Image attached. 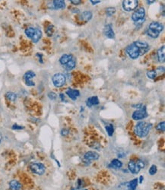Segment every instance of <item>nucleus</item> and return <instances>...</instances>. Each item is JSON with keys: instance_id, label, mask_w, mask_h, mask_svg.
I'll list each match as a JSON object with an SVG mask.
<instances>
[{"instance_id": "nucleus-1", "label": "nucleus", "mask_w": 165, "mask_h": 190, "mask_svg": "<svg viewBox=\"0 0 165 190\" xmlns=\"http://www.w3.org/2000/svg\"><path fill=\"white\" fill-rule=\"evenodd\" d=\"M150 47L148 43L145 41L138 40L129 45L126 48V52L132 60L138 59L139 56H143L149 50Z\"/></svg>"}, {"instance_id": "nucleus-2", "label": "nucleus", "mask_w": 165, "mask_h": 190, "mask_svg": "<svg viewBox=\"0 0 165 190\" xmlns=\"http://www.w3.org/2000/svg\"><path fill=\"white\" fill-rule=\"evenodd\" d=\"M152 126L153 125L150 122H145L143 121L139 122L136 124L134 128V133L138 137L145 138L148 135V133L152 128Z\"/></svg>"}, {"instance_id": "nucleus-3", "label": "nucleus", "mask_w": 165, "mask_h": 190, "mask_svg": "<svg viewBox=\"0 0 165 190\" xmlns=\"http://www.w3.org/2000/svg\"><path fill=\"white\" fill-rule=\"evenodd\" d=\"M65 81H66V78H65V75H63V73H56L52 77L53 84L56 88L63 87L65 84Z\"/></svg>"}, {"instance_id": "nucleus-4", "label": "nucleus", "mask_w": 165, "mask_h": 190, "mask_svg": "<svg viewBox=\"0 0 165 190\" xmlns=\"http://www.w3.org/2000/svg\"><path fill=\"white\" fill-rule=\"evenodd\" d=\"M148 116L147 110H146V106H144L141 109L136 110L133 113H132V117L134 120H142V119H145Z\"/></svg>"}, {"instance_id": "nucleus-5", "label": "nucleus", "mask_w": 165, "mask_h": 190, "mask_svg": "<svg viewBox=\"0 0 165 190\" xmlns=\"http://www.w3.org/2000/svg\"><path fill=\"white\" fill-rule=\"evenodd\" d=\"M30 169L33 173L40 175V176L44 174L45 171H46V167L41 163H32L30 165Z\"/></svg>"}, {"instance_id": "nucleus-6", "label": "nucleus", "mask_w": 165, "mask_h": 190, "mask_svg": "<svg viewBox=\"0 0 165 190\" xmlns=\"http://www.w3.org/2000/svg\"><path fill=\"white\" fill-rule=\"evenodd\" d=\"M138 1L137 0H125L123 2V8L126 11H133L138 7Z\"/></svg>"}, {"instance_id": "nucleus-7", "label": "nucleus", "mask_w": 165, "mask_h": 190, "mask_svg": "<svg viewBox=\"0 0 165 190\" xmlns=\"http://www.w3.org/2000/svg\"><path fill=\"white\" fill-rule=\"evenodd\" d=\"M145 9L143 7H140L133 12V14L132 15V20L134 22H136L138 21L145 18Z\"/></svg>"}, {"instance_id": "nucleus-8", "label": "nucleus", "mask_w": 165, "mask_h": 190, "mask_svg": "<svg viewBox=\"0 0 165 190\" xmlns=\"http://www.w3.org/2000/svg\"><path fill=\"white\" fill-rule=\"evenodd\" d=\"M148 29L160 35V33H161V32H162V31L164 30V26L161 23L158 22V21H152V22L149 24Z\"/></svg>"}, {"instance_id": "nucleus-9", "label": "nucleus", "mask_w": 165, "mask_h": 190, "mask_svg": "<svg viewBox=\"0 0 165 190\" xmlns=\"http://www.w3.org/2000/svg\"><path fill=\"white\" fill-rule=\"evenodd\" d=\"M104 33L109 39H114L115 38V33H114V29L112 27L111 24L105 25L104 28Z\"/></svg>"}, {"instance_id": "nucleus-10", "label": "nucleus", "mask_w": 165, "mask_h": 190, "mask_svg": "<svg viewBox=\"0 0 165 190\" xmlns=\"http://www.w3.org/2000/svg\"><path fill=\"white\" fill-rule=\"evenodd\" d=\"M99 155L95 151H88L84 155L85 161H97L99 159Z\"/></svg>"}, {"instance_id": "nucleus-11", "label": "nucleus", "mask_w": 165, "mask_h": 190, "mask_svg": "<svg viewBox=\"0 0 165 190\" xmlns=\"http://www.w3.org/2000/svg\"><path fill=\"white\" fill-rule=\"evenodd\" d=\"M128 169L130 170V172L133 173V174H137L139 173L140 171V167H138V165L137 164L136 161H130L128 164Z\"/></svg>"}, {"instance_id": "nucleus-12", "label": "nucleus", "mask_w": 165, "mask_h": 190, "mask_svg": "<svg viewBox=\"0 0 165 190\" xmlns=\"http://www.w3.org/2000/svg\"><path fill=\"white\" fill-rule=\"evenodd\" d=\"M65 93L72 100H76L77 98L80 96V91H78V90H76V89H67Z\"/></svg>"}, {"instance_id": "nucleus-13", "label": "nucleus", "mask_w": 165, "mask_h": 190, "mask_svg": "<svg viewBox=\"0 0 165 190\" xmlns=\"http://www.w3.org/2000/svg\"><path fill=\"white\" fill-rule=\"evenodd\" d=\"M86 104L88 107H92V106H96L99 104V100L98 97L97 96H93L89 98H88L87 101H86Z\"/></svg>"}, {"instance_id": "nucleus-14", "label": "nucleus", "mask_w": 165, "mask_h": 190, "mask_svg": "<svg viewBox=\"0 0 165 190\" xmlns=\"http://www.w3.org/2000/svg\"><path fill=\"white\" fill-rule=\"evenodd\" d=\"M9 189L10 190H21V184L16 179H12L9 182Z\"/></svg>"}, {"instance_id": "nucleus-15", "label": "nucleus", "mask_w": 165, "mask_h": 190, "mask_svg": "<svg viewBox=\"0 0 165 190\" xmlns=\"http://www.w3.org/2000/svg\"><path fill=\"white\" fill-rule=\"evenodd\" d=\"M158 59L160 62H164L165 60V46L163 45L158 50Z\"/></svg>"}, {"instance_id": "nucleus-16", "label": "nucleus", "mask_w": 165, "mask_h": 190, "mask_svg": "<svg viewBox=\"0 0 165 190\" xmlns=\"http://www.w3.org/2000/svg\"><path fill=\"white\" fill-rule=\"evenodd\" d=\"M73 59V56L71 55V54H64L60 57L59 59V62L60 64L63 65V66H65V65L68 63V62Z\"/></svg>"}, {"instance_id": "nucleus-17", "label": "nucleus", "mask_w": 165, "mask_h": 190, "mask_svg": "<svg viewBox=\"0 0 165 190\" xmlns=\"http://www.w3.org/2000/svg\"><path fill=\"white\" fill-rule=\"evenodd\" d=\"M53 5L56 9H63L65 8V2L63 0H54Z\"/></svg>"}, {"instance_id": "nucleus-18", "label": "nucleus", "mask_w": 165, "mask_h": 190, "mask_svg": "<svg viewBox=\"0 0 165 190\" xmlns=\"http://www.w3.org/2000/svg\"><path fill=\"white\" fill-rule=\"evenodd\" d=\"M80 18L81 20L88 21L92 18V12L90 11H85L80 15Z\"/></svg>"}, {"instance_id": "nucleus-19", "label": "nucleus", "mask_w": 165, "mask_h": 190, "mask_svg": "<svg viewBox=\"0 0 165 190\" xmlns=\"http://www.w3.org/2000/svg\"><path fill=\"white\" fill-rule=\"evenodd\" d=\"M41 37H42V31H40L39 28H36L35 33H34V35L31 39L32 41L36 43L39 42V40L41 39Z\"/></svg>"}, {"instance_id": "nucleus-20", "label": "nucleus", "mask_w": 165, "mask_h": 190, "mask_svg": "<svg viewBox=\"0 0 165 190\" xmlns=\"http://www.w3.org/2000/svg\"><path fill=\"white\" fill-rule=\"evenodd\" d=\"M138 184V178H136V179H133L132 180H131L130 182H129L127 183L128 186V189L129 190H136V189L137 188Z\"/></svg>"}, {"instance_id": "nucleus-21", "label": "nucleus", "mask_w": 165, "mask_h": 190, "mask_svg": "<svg viewBox=\"0 0 165 190\" xmlns=\"http://www.w3.org/2000/svg\"><path fill=\"white\" fill-rule=\"evenodd\" d=\"M110 166L114 169H120L123 167V163L118 159H114L112 160L111 163L110 164Z\"/></svg>"}, {"instance_id": "nucleus-22", "label": "nucleus", "mask_w": 165, "mask_h": 190, "mask_svg": "<svg viewBox=\"0 0 165 190\" xmlns=\"http://www.w3.org/2000/svg\"><path fill=\"white\" fill-rule=\"evenodd\" d=\"M35 31H36V28L30 27H27V28L25 30V34L27 35V37H29V38H31V39H32V37H33V35H34V33H35Z\"/></svg>"}, {"instance_id": "nucleus-23", "label": "nucleus", "mask_w": 165, "mask_h": 190, "mask_svg": "<svg viewBox=\"0 0 165 190\" xmlns=\"http://www.w3.org/2000/svg\"><path fill=\"white\" fill-rule=\"evenodd\" d=\"M34 77H36L35 72L31 71V70H29V71L26 72L25 73L23 78H24V80H31Z\"/></svg>"}, {"instance_id": "nucleus-24", "label": "nucleus", "mask_w": 165, "mask_h": 190, "mask_svg": "<svg viewBox=\"0 0 165 190\" xmlns=\"http://www.w3.org/2000/svg\"><path fill=\"white\" fill-rule=\"evenodd\" d=\"M76 66V62L75 60L72 59L71 60H70L66 65H65V69H66V71H71L72 69L75 67Z\"/></svg>"}, {"instance_id": "nucleus-25", "label": "nucleus", "mask_w": 165, "mask_h": 190, "mask_svg": "<svg viewBox=\"0 0 165 190\" xmlns=\"http://www.w3.org/2000/svg\"><path fill=\"white\" fill-rule=\"evenodd\" d=\"M5 97L10 101H15L16 99H17V94L14 92L9 91V92H7L5 94Z\"/></svg>"}, {"instance_id": "nucleus-26", "label": "nucleus", "mask_w": 165, "mask_h": 190, "mask_svg": "<svg viewBox=\"0 0 165 190\" xmlns=\"http://www.w3.org/2000/svg\"><path fill=\"white\" fill-rule=\"evenodd\" d=\"M105 128H106V132H107V135H109L110 137H112L114 132V126H113L112 124H109L108 126H107L105 127Z\"/></svg>"}, {"instance_id": "nucleus-27", "label": "nucleus", "mask_w": 165, "mask_h": 190, "mask_svg": "<svg viewBox=\"0 0 165 190\" xmlns=\"http://www.w3.org/2000/svg\"><path fill=\"white\" fill-rule=\"evenodd\" d=\"M45 31H46V33L48 37H52L53 34V31H54V26L53 25H49L47 26L46 28H45Z\"/></svg>"}, {"instance_id": "nucleus-28", "label": "nucleus", "mask_w": 165, "mask_h": 190, "mask_svg": "<svg viewBox=\"0 0 165 190\" xmlns=\"http://www.w3.org/2000/svg\"><path fill=\"white\" fill-rule=\"evenodd\" d=\"M115 12H116V9L114 7H109L106 9V14L108 17H110L113 15H114Z\"/></svg>"}, {"instance_id": "nucleus-29", "label": "nucleus", "mask_w": 165, "mask_h": 190, "mask_svg": "<svg viewBox=\"0 0 165 190\" xmlns=\"http://www.w3.org/2000/svg\"><path fill=\"white\" fill-rule=\"evenodd\" d=\"M157 76V72L155 70H149L147 72V77L150 79H154Z\"/></svg>"}, {"instance_id": "nucleus-30", "label": "nucleus", "mask_w": 165, "mask_h": 190, "mask_svg": "<svg viewBox=\"0 0 165 190\" xmlns=\"http://www.w3.org/2000/svg\"><path fill=\"white\" fill-rule=\"evenodd\" d=\"M157 171H158V167H157L156 165H154V164L152 165L151 167L149 168V170H148V173H149V174L152 175V176H153V175H154V174H156Z\"/></svg>"}, {"instance_id": "nucleus-31", "label": "nucleus", "mask_w": 165, "mask_h": 190, "mask_svg": "<svg viewBox=\"0 0 165 190\" xmlns=\"http://www.w3.org/2000/svg\"><path fill=\"white\" fill-rule=\"evenodd\" d=\"M157 129L160 132H164L165 129V122H161L157 126Z\"/></svg>"}, {"instance_id": "nucleus-32", "label": "nucleus", "mask_w": 165, "mask_h": 190, "mask_svg": "<svg viewBox=\"0 0 165 190\" xmlns=\"http://www.w3.org/2000/svg\"><path fill=\"white\" fill-rule=\"evenodd\" d=\"M48 97H49L50 100H54L56 99L57 95H56V94L55 93V92H53V91H50V92L48 93Z\"/></svg>"}, {"instance_id": "nucleus-33", "label": "nucleus", "mask_w": 165, "mask_h": 190, "mask_svg": "<svg viewBox=\"0 0 165 190\" xmlns=\"http://www.w3.org/2000/svg\"><path fill=\"white\" fill-rule=\"evenodd\" d=\"M25 84H26L27 86L33 87V86H34V85H35V83H34V82H33V81H32V79L25 80Z\"/></svg>"}, {"instance_id": "nucleus-34", "label": "nucleus", "mask_w": 165, "mask_h": 190, "mask_svg": "<svg viewBox=\"0 0 165 190\" xmlns=\"http://www.w3.org/2000/svg\"><path fill=\"white\" fill-rule=\"evenodd\" d=\"M11 128L13 130H21L23 128H25V127L21 126H18V124H14L13 126H11Z\"/></svg>"}, {"instance_id": "nucleus-35", "label": "nucleus", "mask_w": 165, "mask_h": 190, "mask_svg": "<svg viewBox=\"0 0 165 190\" xmlns=\"http://www.w3.org/2000/svg\"><path fill=\"white\" fill-rule=\"evenodd\" d=\"M136 163H137V164L138 165V167H140V169H142V168H144L145 167V162L142 161V160H138V161H136Z\"/></svg>"}, {"instance_id": "nucleus-36", "label": "nucleus", "mask_w": 165, "mask_h": 190, "mask_svg": "<svg viewBox=\"0 0 165 190\" xmlns=\"http://www.w3.org/2000/svg\"><path fill=\"white\" fill-rule=\"evenodd\" d=\"M69 133V129H67V128H63L62 131H61V135H63V136H65Z\"/></svg>"}, {"instance_id": "nucleus-37", "label": "nucleus", "mask_w": 165, "mask_h": 190, "mask_svg": "<svg viewBox=\"0 0 165 190\" xmlns=\"http://www.w3.org/2000/svg\"><path fill=\"white\" fill-rule=\"evenodd\" d=\"M145 18H143V19H142V20H139V21H136V22H134V23H135V24H136V26L140 27L142 25L143 23L145 22Z\"/></svg>"}, {"instance_id": "nucleus-38", "label": "nucleus", "mask_w": 165, "mask_h": 190, "mask_svg": "<svg viewBox=\"0 0 165 190\" xmlns=\"http://www.w3.org/2000/svg\"><path fill=\"white\" fill-rule=\"evenodd\" d=\"M36 56H37L38 59H39V62L41 63V64H43V55L41 54V53H37L36 54Z\"/></svg>"}, {"instance_id": "nucleus-39", "label": "nucleus", "mask_w": 165, "mask_h": 190, "mask_svg": "<svg viewBox=\"0 0 165 190\" xmlns=\"http://www.w3.org/2000/svg\"><path fill=\"white\" fill-rule=\"evenodd\" d=\"M70 2H71V4L75 5L81 4V0H71Z\"/></svg>"}, {"instance_id": "nucleus-40", "label": "nucleus", "mask_w": 165, "mask_h": 190, "mask_svg": "<svg viewBox=\"0 0 165 190\" xmlns=\"http://www.w3.org/2000/svg\"><path fill=\"white\" fill-rule=\"evenodd\" d=\"M144 106V105H143V104H136V105H133V107H135V108H137V110H138V109H141L142 108V106Z\"/></svg>"}, {"instance_id": "nucleus-41", "label": "nucleus", "mask_w": 165, "mask_h": 190, "mask_svg": "<svg viewBox=\"0 0 165 190\" xmlns=\"http://www.w3.org/2000/svg\"><path fill=\"white\" fill-rule=\"evenodd\" d=\"M59 97H60L61 100H62V101L66 102V100H65V95H64V94H59Z\"/></svg>"}, {"instance_id": "nucleus-42", "label": "nucleus", "mask_w": 165, "mask_h": 190, "mask_svg": "<svg viewBox=\"0 0 165 190\" xmlns=\"http://www.w3.org/2000/svg\"><path fill=\"white\" fill-rule=\"evenodd\" d=\"M90 2H91V3H92V5H96V4H98V3H100L101 1H100V0H96V1H93V0H91Z\"/></svg>"}, {"instance_id": "nucleus-43", "label": "nucleus", "mask_w": 165, "mask_h": 190, "mask_svg": "<svg viewBox=\"0 0 165 190\" xmlns=\"http://www.w3.org/2000/svg\"><path fill=\"white\" fill-rule=\"evenodd\" d=\"M143 179H144V177H143L142 176H141V177L138 179V183H142V181H143Z\"/></svg>"}, {"instance_id": "nucleus-44", "label": "nucleus", "mask_w": 165, "mask_h": 190, "mask_svg": "<svg viewBox=\"0 0 165 190\" xmlns=\"http://www.w3.org/2000/svg\"><path fill=\"white\" fill-rule=\"evenodd\" d=\"M154 2H155V1H154V0H152V1H147V3L148 5H150V4H152V3H154Z\"/></svg>"}, {"instance_id": "nucleus-45", "label": "nucleus", "mask_w": 165, "mask_h": 190, "mask_svg": "<svg viewBox=\"0 0 165 190\" xmlns=\"http://www.w3.org/2000/svg\"><path fill=\"white\" fill-rule=\"evenodd\" d=\"M0 143H1V139H0Z\"/></svg>"}, {"instance_id": "nucleus-46", "label": "nucleus", "mask_w": 165, "mask_h": 190, "mask_svg": "<svg viewBox=\"0 0 165 190\" xmlns=\"http://www.w3.org/2000/svg\"><path fill=\"white\" fill-rule=\"evenodd\" d=\"M83 190H87V189H83Z\"/></svg>"}]
</instances>
